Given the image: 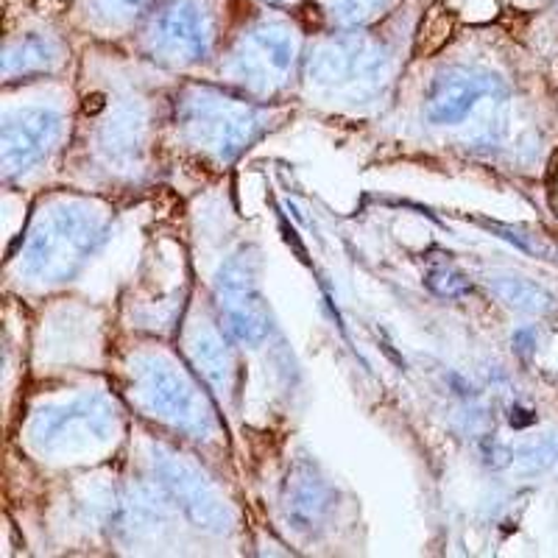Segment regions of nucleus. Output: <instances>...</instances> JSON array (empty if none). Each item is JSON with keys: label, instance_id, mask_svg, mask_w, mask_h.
I'll return each instance as SVG.
<instances>
[{"label": "nucleus", "instance_id": "f03ea898", "mask_svg": "<svg viewBox=\"0 0 558 558\" xmlns=\"http://www.w3.org/2000/svg\"><path fill=\"white\" fill-rule=\"evenodd\" d=\"M311 82L327 93L363 96L386 78V57L363 37H341L322 45L311 59Z\"/></svg>", "mask_w": 558, "mask_h": 558}, {"label": "nucleus", "instance_id": "9b49d317", "mask_svg": "<svg viewBox=\"0 0 558 558\" xmlns=\"http://www.w3.org/2000/svg\"><path fill=\"white\" fill-rule=\"evenodd\" d=\"M159 475L162 483L171 488V495L182 502V508L198 525L221 527L227 522V511H223L221 500L213 495V488L204 483L198 472H193L187 463L177 461V458L159 456Z\"/></svg>", "mask_w": 558, "mask_h": 558}, {"label": "nucleus", "instance_id": "2eb2a0df", "mask_svg": "<svg viewBox=\"0 0 558 558\" xmlns=\"http://www.w3.org/2000/svg\"><path fill=\"white\" fill-rule=\"evenodd\" d=\"M193 361L202 368L204 377H207L213 386H227L229 372H232V361H229L227 347L221 343V338L213 336V332H204L193 343Z\"/></svg>", "mask_w": 558, "mask_h": 558}, {"label": "nucleus", "instance_id": "dca6fc26", "mask_svg": "<svg viewBox=\"0 0 558 558\" xmlns=\"http://www.w3.org/2000/svg\"><path fill=\"white\" fill-rule=\"evenodd\" d=\"M495 291L506 299L511 307H520L527 313H545L553 307V296L547 291H542L539 286H533L522 277H497Z\"/></svg>", "mask_w": 558, "mask_h": 558}, {"label": "nucleus", "instance_id": "39448f33", "mask_svg": "<svg viewBox=\"0 0 558 558\" xmlns=\"http://www.w3.org/2000/svg\"><path fill=\"white\" fill-rule=\"evenodd\" d=\"M140 400L154 416L182 430H207L209 408L198 388L166 361H143L137 368Z\"/></svg>", "mask_w": 558, "mask_h": 558}, {"label": "nucleus", "instance_id": "9d476101", "mask_svg": "<svg viewBox=\"0 0 558 558\" xmlns=\"http://www.w3.org/2000/svg\"><path fill=\"white\" fill-rule=\"evenodd\" d=\"M495 84V76L481 70H445L438 73L427 93V118L433 123H461L483 96H492Z\"/></svg>", "mask_w": 558, "mask_h": 558}, {"label": "nucleus", "instance_id": "4468645a", "mask_svg": "<svg viewBox=\"0 0 558 558\" xmlns=\"http://www.w3.org/2000/svg\"><path fill=\"white\" fill-rule=\"evenodd\" d=\"M452 34H456V14H452L445 3H433L416 28L413 53H416L418 59L436 57V53L450 43Z\"/></svg>", "mask_w": 558, "mask_h": 558}, {"label": "nucleus", "instance_id": "6ab92c4d", "mask_svg": "<svg viewBox=\"0 0 558 558\" xmlns=\"http://www.w3.org/2000/svg\"><path fill=\"white\" fill-rule=\"evenodd\" d=\"M427 288L430 291H436L438 296H461V293L470 291V282L461 277L458 271H452V268H433L430 274H427Z\"/></svg>", "mask_w": 558, "mask_h": 558}, {"label": "nucleus", "instance_id": "aec40b11", "mask_svg": "<svg viewBox=\"0 0 558 558\" xmlns=\"http://www.w3.org/2000/svg\"><path fill=\"white\" fill-rule=\"evenodd\" d=\"M327 3L341 23H361L380 7V0H327Z\"/></svg>", "mask_w": 558, "mask_h": 558}, {"label": "nucleus", "instance_id": "20e7f679", "mask_svg": "<svg viewBox=\"0 0 558 558\" xmlns=\"http://www.w3.org/2000/svg\"><path fill=\"white\" fill-rule=\"evenodd\" d=\"M182 121L198 143L216 148L227 159L246 148L257 129V118L246 104H238L204 87L193 89L182 101Z\"/></svg>", "mask_w": 558, "mask_h": 558}, {"label": "nucleus", "instance_id": "412c9836", "mask_svg": "<svg viewBox=\"0 0 558 558\" xmlns=\"http://www.w3.org/2000/svg\"><path fill=\"white\" fill-rule=\"evenodd\" d=\"M271 3H286V0H271Z\"/></svg>", "mask_w": 558, "mask_h": 558}, {"label": "nucleus", "instance_id": "f257e3e1", "mask_svg": "<svg viewBox=\"0 0 558 558\" xmlns=\"http://www.w3.org/2000/svg\"><path fill=\"white\" fill-rule=\"evenodd\" d=\"M104 241V218L89 204L64 202L39 218L26 248L34 277L62 279L76 271Z\"/></svg>", "mask_w": 558, "mask_h": 558}, {"label": "nucleus", "instance_id": "0eeeda50", "mask_svg": "<svg viewBox=\"0 0 558 558\" xmlns=\"http://www.w3.org/2000/svg\"><path fill=\"white\" fill-rule=\"evenodd\" d=\"M296 59V39L282 26L254 28L235 53V73L248 87L268 93L291 73Z\"/></svg>", "mask_w": 558, "mask_h": 558}, {"label": "nucleus", "instance_id": "ddd939ff", "mask_svg": "<svg viewBox=\"0 0 558 558\" xmlns=\"http://www.w3.org/2000/svg\"><path fill=\"white\" fill-rule=\"evenodd\" d=\"M143 114L137 112L134 107L121 109V112L114 114L112 121L104 126L101 132V148L109 154V159H129L134 157V151L143 143Z\"/></svg>", "mask_w": 558, "mask_h": 558}, {"label": "nucleus", "instance_id": "1a4fd4ad", "mask_svg": "<svg viewBox=\"0 0 558 558\" xmlns=\"http://www.w3.org/2000/svg\"><path fill=\"white\" fill-rule=\"evenodd\" d=\"M59 134V114L51 109H20L3 123L0 146L3 168L9 177L28 171L48 154Z\"/></svg>", "mask_w": 558, "mask_h": 558}, {"label": "nucleus", "instance_id": "f8f14e48", "mask_svg": "<svg viewBox=\"0 0 558 558\" xmlns=\"http://www.w3.org/2000/svg\"><path fill=\"white\" fill-rule=\"evenodd\" d=\"M327 511V486L322 477L307 466H299L286 486V517L293 527L305 531L313 527Z\"/></svg>", "mask_w": 558, "mask_h": 558}, {"label": "nucleus", "instance_id": "f3484780", "mask_svg": "<svg viewBox=\"0 0 558 558\" xmlns=\"http://www.w3.org/2000/svg\"><path fill=\"white\" fill-rule=\"evenodd\" d=\"M53 45L48 39L26 37L12 45L7 51V73H28V70H43L53 62Z\"/></svg>", "mask_w": 558, "mask_h": 558}, {"label": "nucleus", "instance_id": "423d86ee", "mask_svg": "<svg viewBox=\"0 0 558 558\" xmlns=\"http://www.w3.org/2000/svg\"><path fill=\"white\" fill-rule=\"evenodd\" d=\"M218 307L229 336L243 343H257L268 332V313L263 305L257 268L252 257H232L216 282Z\"/></svg>", "mask_w": 558, "mask_h": 558}, {"label": "nucleus", "instance_id": "6e6552de", "mask_svg": "<svg viewBox=\"0 0 558 558\" xmlns=\"http://www.w3.org/2000/svg\"><path fill=\"white\" fill-rule=\"evenodd\" d=\"M209 43V23L196 0H177L157 14L151 26V48L173 64L196 62Z\"/></svg>", "mask_w": 558, "mask_h": 558}, {"label": "nucleus", "instance_id": "a211bd4d", "mask_svg": "<svg viewBox=\"0 0 558 558\" xmlns=\"http://www.w3.org/2000/svg\"><path fill=\"white\" fill-rule=\"evenodd\" d=\"M148 7V0H93V12L98 20L114 26V23H129L137 17L143 9Z\"/></svg>", "mask_w": 558, "mask_h": 558}, {"label": "nucleus", "instance_id": "7ed1b4c3", "mask_svg": "<svg viewBox=\"0 0 558 558\" xmlns=\"http://www.w3.org/2000/svg\"><path fill=\"white\" fill-rule=\"evenodd\" d=\"M114 427V408L101 397H84L68 405L45 408L32 425L34 445L48 452H78L109 441Z\"/></svg>", "mask_w": 558, "mask_h": 558}]
</instances>
